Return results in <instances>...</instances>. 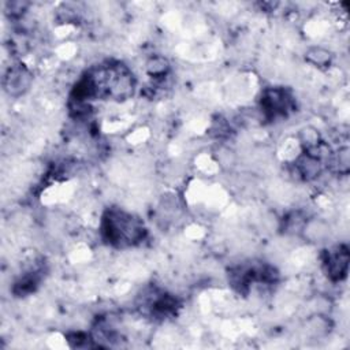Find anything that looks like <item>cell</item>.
<instances>
[{"instance_id": "9", "label": "cell", "mask_w": 350, "mask_h": 350, "mask_svg": "<svg viewBox=\"0 0 350 350\" xmlns=\"http://www.w3.org/2000/svg\"><path fill=\"white\" fill-rule=\"evenodd\" d=\"M29 7V3L26 1H8L7 3V12L11 15V18H21Z\"/></svg>"}, {"instance_id": "8", "label": "cell", "mask_w": 350, "mask_h": 350, "mask_svg": "<svg viewBox=\"0 0 350 350\" xmlns=\"http://www.w3.org/2000/svg\"><path fill=\"white\" fill-rule=\"evenodd\" d=\"M67 342L71 347H77V349H86V347H98L94 338L89 334L85 332H71L67 335Z\"/></svg>"}, {"instance_id": "2", "label": "cell", "mask_w": 350, "mask_h": 350, "mask_svg": "<svg viewBox=\"0 0 350 350\" xmlns=\"http://www.w3.org/2000/svg\"><path fill=\"white\" fill-rule=\"evenodd\" d=\"M261 111L268 120L286 118L294 108L295 101L290 90L284 88H268L262 92L260 100Z\"/></svg>"}, {"instance_id": "5", "label": "cell", "mask_w": 350, "mask_h": 350, "mask_svg": "<svg viewBox=\"0 0 350 350\" xmlns=\"http://www.w3.org/2000/svg\"><path fill=\"white\" fill-rule=\"evenodd\" d=\"M294 168H295L297 175L301 179L312 180V179H316L321 174V171L324 168V163L314 154L304 150L297 157V160L294 163Z\"/></svg>"}, {"instance_id": "4", "label": "cell", "mask_w": 350, "mask_h": 350, "mask_svg": "<svg viewBox=\"0 0 350 350\" xmlns=\"http://www.w3.org/2000/svg\"><path fill=\"white\" fill-rule=\"evenodd\" d=\"M31 79H33L31 72L26 66L14 64L7 70L3 78V86L10 96L19 97L29 90L31 85Z\"/></svg>"}, {"instance_id": "3", "label": "cell", "mask_w": 350, "mask_h": 350, "mask_svg": "<svg viewBox=\"0 0 350 350\" xmlns=\"http://www.w3.org/2000/svg\"><path fill=\"white\" fill-rule=\"evenodd\" d=\"M350 254L346 245H336L323 253V267L332 282H340L347 276Z\"/></svg>"}, {"instance_id": "1", "label": "cell", "mask_w": 350, "mask_h": 350, "mask_svg": "<svg viewBox=\"0 0 350 350\" xmlns=\"http://www.w3.org/2000/svg\"><path fill=\"white\" fill-rule=\"evenodd\" d=\"M101 237L115 247H127L141 243L146 237V228L141 219L119 208H109L101 219Z\"/></svg>"}, {"instance_id": "7", "label": "cell", "mask_w": 350, "mask_h": 350, "mask_svg": "<svg viewBox=\"0 0 350 350\" xmlns=\"http://www.w3.org/2000/svg\"><path fill=\"white\" fill-rule=\"evenodd\" d=\"M306 60L317 67H325L331 63V59H332V55L329 51L321 48V46H313V48H309L306 55H305Z\"/></svg>"}, {"instance_id": "6", "label": "cell", "mask_w": 350, "mask_h": 350, "mask_svg": "<svg viewBox=\"0 0 350 350\" xmlns=\"http://www.w3.org/2000/svg\"><path fill=\"white\" fill-rule=\"evenodd\" d=\"M145 70L154 81H164L170 72V63L164 56H152L148 59Z\"/></svg>"}]
</instances>
